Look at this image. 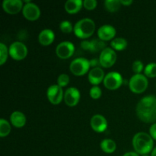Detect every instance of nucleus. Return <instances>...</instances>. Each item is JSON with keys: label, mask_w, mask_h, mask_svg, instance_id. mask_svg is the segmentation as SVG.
<instances>
[{"label": "nucleus", "mask_w": 156, "mask_h": 156, "mask_svg": "<svg viewBox=\"0 0 156 156\" xmlns=\"http://www.w3.org/2000/svg\"><path fill=\"white\" fill-rule=\"evenodd\" d=\"M136 114L145 123L156 121V97L148 95L143 98L136 105Z\"/></svg>", "instance_id": "1"}, {"label": "nucleus", "mask_w": 156, "mask_h": 156, "mask_svg": "<svg viewBox=\"0 0 156 156\" xmlns=\"http://www.w3.org/2000/svg\"><path fill=\"white\" fill-rule=\"evenodd\" d=\"M133 146L136 152L140 155H147L152 150L153 140L146 133L140 132L136 134L133 139Z\"/></svg>", "instance_id": "2"}, {"label": "nucleus", "mask_w": 156, "mask_h": 156, "mask_svg": "<svg viewBox=\"0 0 156 156\" xmlns=\"http://www.w3.org/2000/svg\"><path fill=\"white\" fill-rule=\"evenodd\" d=\"M95 30V24L90 18H83L78 21L74 26L75 34L79 38H88L91 37Z\"/></svg>", "instance_id": "3"}, {"label": "nucleus", "mask_w": 156, "mask_h": 156, "mask_svg": "<svg viewBox=\"0 0 156 156\" xmlns=\"http://www.w3.org/2000/svg\"><path fill=\"white\" fill-rule=\"evenodd\" d=\"M131 91L136 94L143 93L148 87V80L144 75L136 74L131 77L129 82Z\"/></svg>", "instance_id": "4"}, {"label": "nucleus", "mask_w": 156, "mask_h": 156, "mask_svg": "<svg viewBox=\"0 0 156 156\" xmlns=\"http://www.w3.org/2000/svg\"><path fill=\"white\" fill-rule=\"evenodd\" d=\"M90 61L85 58L79 57L75 59L70 64V71L76 76H83L89 69Z\"/></svg>", "instance_id": "5"}, {"label": "nucleus", "mask_w": 156, "mask_h": 156, "mask_svg": "<svg viewBox=\"0 0 156 156\" xmlns=\"http://www.w3.org/2000/svg\"><path fill=\"white\" fill-rule=\"evenodd\" d=\"M9 53L11 57L16 60H21L26 57L27 54V47L23 43L16 42L12 43L9 49Z\"/></svg>", "instance_id": "6"}, {"label": "nucleus", "mask_w": 156, "mask_h": 156, "mask_svg": "<svg viewBox=\"0 0 156 156\" xmlns=\"http://www.w3.org/2000/svg\"><path fill=\"white\" fill-rule=\"evenodd\" d=\"M123 82L122 76L117 72L108 73L104 79V85L110 90H115L121 85Z\"/></svg>", "instance_id": "7"}, {"label": "nucleus", "mask_w": 156, "mask_h": 156, "mask_svg": "<svg viewBox=\"0 0 156 156\" xmlns=\"http://www.w3.org/2000/svg\"><path fill=\"white\" fill-rule=\"evenodd\" d=\"M117 60V54L112 49L106 48L101 53L99 62L101 66L109 68L115 63Z\"/></svg>", "instance_id": "8"}, {"label": "nucleus", "mask_w": 156, "mask_h": 156, "mask_svg": "<svg viewBox=\"0 0 156 156\" xmlns=\"http://www.w3.org/2000/svg\"><path fill=\"white\" fill-rule=\"evenodd\" d=\"M106 43L101 40L93 39L91 41H82L81 44V47L83 50L86 51L91 52V53H97L99 51H103L106 49Z\"/></svg>", "instance_id": "9"}, {"label": "nucleus", "mask_w": 156, "mask_h": 156, "mask_svg": "<svg viewBox=\"0 0 156 156\" xmlns=\"http://www.w3.org/2000/svg\"><path fill=\"white\" fill-rule=\"evenodd\" d=\"M75 51V47L69 41H63L58 44L56 49V55L61 59H68L71 57Z\"/></svg>", "instance_id": "10"}, {"label": "nucleus", "mask_w": 156, "mask_h": 156, "mask_svg": "<svg viewBox=\"0 0 156 156\" xmlns=\"http://www.w3.org/2000/svg\"><path fill=\"white\" fill-rule=\"evenodd\" d=\"M22 13L26 19L29 21H35L38 19L41 15V11L36 4L29 2L24 5L22 9Z\"/></svg>", "instance_id": "11"}, {"label": "nucleus", "mask_w": 156, "mask_h": 156, "mask_svg": "<svg viewBox=\"0 0 156 156\" xmlns=\"http://www.w3.org/2000/svg\"><path fill=\"white\" fill-rule=\"evenodd\" d=\"M47 98L53 105H59L63 98L62 88L58 85H53L47 89Z\"/></svg>", "instance_id": "12"}, {"label": "nucleus", "mask_w": 156, "mask_h": 156, "mask_svg": "<svg viewBox=\"0 0 156 156\" xmlns=\"http://www.w3.org/2000/svg\"><path fill=\"white\" fill-rule=\"evenodd\" d=\"M64 100L68 106H76L80 100V92L76 88H69L64 94Z\"/></svg>", "instance_id": "13"}, {"label": "nucleus", "mask_w": 156, "mask_h": 156, "mask_svg": "<svg viewBox=\"0 0 156 156\" xmlns=\"http://www.w3.org/2000/svg\"><path fill=\"white\" fill-rule=\"evenodd\" d=\"M23 2L21 0H4L2 2V8L4 11L11 15L18 13L23 9Z\"/></svg>", "instance_id": "14"}, {"label": "nucleus", "mask_w": 156, "mask_h": 156, "mask_svg": "<svg viewBox=\"0 0 156 156\" xmlns=\"http://www.w3.org/2000/svg\"><path fill=\"white\" fill-rule=\"evenodd\" d=\"M91 126L94 131L98 133L104 132L108 127L106 119L101 114H95L91 119Z\"/></svg>", "instance_id": "15"}, {"label": "nucleus", "mask_w": 156, "mask_h": 156, "mask_svg": "<svg viewBox=\"0 0 156 156\" xmlns=\"http://www.w3.org/2000/svg\"><path fill=\"white\" fill-rule=\"evenodd\" d=\"M116 35V29L113 26L105 24L101 26L98 30V36L99 39L103 41H110Z\"/></svg>", "instance_id": "16"}, {"label": "nucleus", "mask_w": 156, "mask_h": 156, "mask_svg": "<svg viewBox=\"0 0 156 156\" xmlns=\"http://www.w3.org/2000/svg\"><path fill=\"white\" fill-rule=\"evenodd\" d=\"M105 72L101 67L93 68L88 73V80L92 85H98L105 79Z\"/></svg>", "instance_id": "17"}, {"label": "nucleus", "mask_w": 156, "mask_h": 156, "mask_svg": "<svg viewBox=\"0 0 156 156\" xmlns=\"http://www.w3.org/2000/svg\"><path fill=\"white\" fill-rule=\"evenodd\" d=\"M38 38H39V42L41 43V44L47 46L53 43L55 38V34L53 30L50 29H44L40 33Z\"/></svg>", "instance_id": "18"}, {"label": "nucleus", "mask_w": 156, "mask_h": 156, "mask_svg": "<svg viewBox=\"0 0 156 156\" xmlns=\"http://www.w3.org/2000/svg\"><path fill=\"white\" fill-rule=\"evenodd\" d=\"M10 121L15 127H22L26 123V117L23 113L20 111H15L11 114Z\"/></svg>", "instance_id": "19"}, {"label": "nucleus", "mask_w": 156, "mask_h": 156, "mask_svg": "<svg viewBox=\"0 0 156 156\" xmlns=\"http://www.w3.org/2000/svg\"><path fill=\"white\" fill-rule=\"evenodd\" d=\"M83 5V2L82 0H68L65 3V9L68 13H77Z\"/></svg>", "instance_id": "20"}, {"label": "nucleus", "mask_w": 156, "mask_h": 156, "mask_svg": "<svg viewBox=\"0 0 156 156\" xmlns=\"http://www.w3.org/2000/svg\"><path fill=\"white\" fill-rule=\"evenodd\" d=\"M101 148L106 153H113L116 150L117 145L114 140L106 139V140H104L101 141Z\"/></svg>", "instance_id": "21"}, {"label": "nucleus", "mask_w": 156, "mask_h": 156, "mask_svg": "<svg viewBox=\"0 0 156 156\" xmlns=\"http://www.w3.org/2000/svg\"><path fill=\"white\" fill-rule=\"evenodd\" d=\"M111 45L116 50H123L127 46V41L124 38L117 37L111 41Z\"/></svg>", "instance_id": "22"}, {"label": "nucleus", "mask_w": 156, "mask_h": 156, "mask_svg": "<svg viewBox=\"0 0 156 156\" xmlns=\"http://www.w3.org/2000/svg\"><path fill=\"white\" fill-rule=\"evenodd\" d=\"M105 5L108 11L115 12L120 8L121 2L119 0H106L105 2Z\"/></svg>", "instance_id": "23"}, {"label": "nucleus", "mask_w": 156, "mask_h": 156, "mask_svg": "<svg viewBox=\"0 0 156 156\" xmlns=\"http://www.w3.org/2000/svg\"><path fill=\"white\" fill-rule=\"evenodd\" d=\"M11 131V126L7 120L4 119L0 120V136L5 137L9 134Z\"/></svg>", "instance_id": "24"}, {"label": "nucleus", "mask_w": 156, "mask_h": 156, "mask_svg": "<svg viewBox=\"0 0 156 156\" xmlns=\"http://www.w3.org/2000/svg\"><path fill=\"white\" fill-rule=\"evenodd\" d=\"M144 73L147 77H156V63L152 62V63L148 64L146 68H145Z\"/></svg>", "instance_id": "25"}, {"label": "nucleus", "mask_w": 156, "mask_h": 156, "mask_svg": "<svg viewBox=\"0 0 156 156\" xmlns=\"http://www.w3.org/2000/svg\"><path fill=\"white\" fill-rule=\"evenodd\" d=\"M8 58V49L7 47L3 43L0 44V64L2 65L6 62Z\"/></svg>", "instance_id": "26"}, {"label": "nucleus", "mask_w": 156, "mask_h": 156, "mask_svg": "<svg viewBox=\"0 0 156 156\" xmlns=\"http://www.w3.org/2000/svg\"><path fill=\"white\" fill-rule=\"evenodd\" d=\"M59 28L64 33H70L73 31V25L68 21H63L59 24Z\"/></svg>", "instance_id": "27"}, {"label": "nucleus", "mask_w": 156, "mask_h": 156, "mask_svg": "<svg viewBox=\"0 0 156 156\" xmlns=\"http://www.w3.org/2000/svg\"><path fill=\"white\" fill-rule=\"evenodd\" d=\"M57 82L58 85L60 86L61 88L66 86V85H68L69 82V77L68 75L66 74H61L60 76H59V78H58Z\"/></svg>", "instance_id": "28"}, {"label": "nucleus", "mask_w": 156, "mask_h": 156, "mask_svg": "<svg viewBox=\"0 0 156 156\" xmlns=\"http://www.w3.org/2000/svg\"><path fill=\"white\" fill-rule=\"evenodd\" d=\"M90 96L93 99H98L101 96V90L98 86H93L90 89Z\"/></svg>", "instance_id": "29"}, {"label": "nucleus", "mask_w": 156, "mask_h": 156, "mask_svg": "<svg viewBox=\"0 0 156 156\" xmlns=\"http://www.w3.org/2000/svg\"><path fill=\"white\" fill-rule=\"evenodd\" d=\"M97 1L96 0H84L83 1V6L85 9L88 10H92L97 6Z\"/></svg>", "instance_id": "30"}, {"label": "nucleus", "mask_w": 156, "mask_h": 156, "mask_svg": "<svg viewBox=\"0 0 156 156\" xmlns=\"http://www.w3.org/2000/svg\"><path fill=\"white\" fill-rule=\"evenodd\" d=\"M143 69V64L141 61L136 60L133 63V70L136 74H140L142 70Z\"/></svg>", "instance_id": "31"}, {"label": "nucleus", "mask_w": 156, "mask_h": 156, "mask_svg": "<svg viewBox=\"0 0 156 156\" xmlns=\"http://www.w3.org/2000/svg\"><path fill=\"white\" fill-rule=\"evenodd\" d=\"M149 133H150V136H152V138L156 140V123H153L151 126L150 129H149Z\"/></svg>", "instance_id": "32"}, {"label": "nucleus", "mask_w": 156, "mask_h": 156, "mask_svg": "<svg viewBox=\"0 0 156 156\" xmlns=\"http://www.w3.org/2000/svg\"><path fill=\"white\" fill-rule=\"evenodd\" d=\"M98 64H100V62H99V60H98V59H93V60L90 61V65H91V66H94V68H95V67H98L97 66L98 65Z\"/></svg>", "instance_id": "33"}, {"label": "nucleus", "mask_w": 156, "mask_h": 156, "mask_svg": "<svg viewBox=\"0 0 156 156\" xmlns=\"http://www.w3.org/2000/svg\"><path fill=\"white\" fill-rule=\"evenodd\" d=\"M120 2H121V4L123 5H129L130 4H132L133 1L132 0H121Z\"/></svg>", "instance_id": "34"}, {"label": "nucleus", "mask_w": 156, "mask_h": 156, "mask_svg": "<svg viewBox=\"0 0 156 156\" xmlns=\"http://www.w3.org/2000/svg\"><path fill=\"white\" fill-rule=\"evenodd\" d=\"M123 156H140V155H139V154L136 153V152H126V153H125Z\"/></svg>", "instance_id": "35"}, {"label": "nucleus", "mask_w": 156, "mask_h": 156, "mask_svg": "<svg viewBox=\"0 0 156 156\" xmlns=\"http://www.w3.org/2000/svg\"><path fill=\"white\" fill-rule=\"evenodd\" d=\"M152 156H156V148H155V149H154L153 150H152Z\"/></svg>", "instance_id": "36"}, {"label": "nucleus", "mask_w": 156, "mask_h": 156, "mask_svg": "<svg viewBox=\"0 0 156 156\" xmlns=\"http://www.w3.org/2000/svg\"><path fill=\"white\" fill-rule=\"evenodd\" d=\"M143 156H149V155H143Z\"/></svg>", "instance_id": "37"}]
</instances>
